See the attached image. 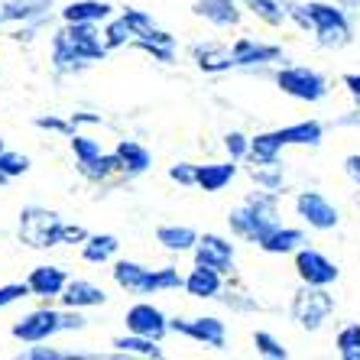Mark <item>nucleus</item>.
Masks as SVG:
<instances>
[{
    "label": "nucleus",
    "instance_id": "nucleus-1",
    "mask_svg": "<svg viewBox=\"0 0 360 360\" xmlns=\"http://www.w3.org/2000/svg\"><path fill=\"white\" fill-rule=\"evenodd\" d=\"M227 221H231V227H234V234L260 243L263 237L276 227V195H273V192L250 195L240 208L231 211V218H227Z\"/></svg>",
    "mask_w": 360,
    "mask_h": 360
},
{
    "label": "nucleus",
    "instance_id": "nucleus-2",
    "mask_svg": "<svg viewBox=\"0 0 360 360\" xmlns=\"http://www.w3.org/2000/svg\"><path fill=\"white\" fill-rule=\"evenodd\" d=\"M98 59H104V46H101V36L94 33V23H68V30L56 36V65L59 68Z\"/></svg>",
    "mask_w": 360,
    "mask_h": 360
},
{
    "label": "nucleus",
    "instance_id": "nucleus-3",
    "mask_svg": "<svg viewBox=\"0 0 360 360\" xmlns=\"http://www.w3.org/2000/svg\"><path fill=\"white\" fill-rule=\"evenodd\" d=\"M114 279L117 285L130 289V292H160V289H176V285H185V279L179 276V269L166 266V269H146L140 263L120 260L114 266Z\"/></svg>",
    "mask_w": 360,
    "mask_h": 360
},
{
    "label": "nucleus",
    "instance_id": "nucleus-4",
    "mask_svg": "<svg viewBox=\"0 0 360 360\" xmlns=\"http://www.w3.org/2000/svg\"><path fill=\"white\" fill-rule=\"evenodd\" d=\"M309 13V30L319 36L321 46L328 49H341L351 42V23L344 17V10L335 4H305Z\"/></svg>",
    "mask_w": 360,
    "mask_h": 360
},
{
    "label": "nucleus",
    "instance_id": "nucleus-5",
    "mask_svg": "<svg viewBox=\"0 0 360 360\" xmlns=\"http://www.w3.org/2000/svg\"><path fill=\"white\" fill-rule=\"evenodd\" d=\"M331 311H335V295L325 292V285L305 283V289H302L292 302V319L299 321L302 328H309V331H319Z\"/></svg>",
    "mask_w": 360,
    "mask_h": 360
},
{
    "label": "nucleus",
    "instance_id": "nucleus-6",
    "mask_svg": "<svg viewBox=\"0 0 360 360\" xmlns=\"http://www.w3.org/2000/svg\"><path fill=\"white\" fill-rule=\"evenodd\" d=\"M276 84L283 88L289 98H299V101H309V104H315V101H321L328 94V82L321 72H315V68H305V65H292V68H283L276 75Z\"/></svg>",
    "mask_w": 360,
    "mask_h": 360
},
{
    "label": "nucleus",
    "instance_id": "nucleus-7",
    "mask_svg": "<svg viewBox=\"0 0 360 360\" xmlns=\"http://www.w3.org/2000/svg\"><path fill=\"white\" fill-rule=\"evenodd\" d=\"M59 218L46 208H26L20 214V237L23 243L42 250V247H52V243H59Z\"/></svg>",
    "mask_w": 360,
    "mask_h": 360
},
{
    "label": "nucleus",
    "instance_id": "nucleus-8",
    "mask_svg": "<svg viewBox=\"0 0 360 360\" xmlns=\"http://www.w3.org/2000/svg\"><path fill=\"white\" fill-rule=\"evenodd\" d=\"M72 150H75V156H78L82 176H88V179H104V176H110L114 169H120L117 156H104L98 143L88 140V136H75V140H72Z\"/></svg>",
    "mask_w": 360,
    "mask_h": 360
},
{
    "label": "nucleus",
    "instance_id": "nucleus-9",
    "mask_svg": "<svg viewBox=\"0 0 360 360\" xmlns=\"http://www.w3.org/2000/svg\"><path fill=\"white\" fill-rule=\"evenodd\" d=\"M195 263L214 269V273H227V269H234V243L218 234H205L195 243Z\"/></svg>",
    "mask_w": 360,
    "mask_h": 360
},
{
    "label": "nucleus",
    "instance_id": "nucleus-10",
    "mask_svg": "<svg viewBox=\"0 0 360 360\" xmlns=\"http://www.w3.org/2000/svg\"><path fill=\"white\" fill-rule=\"evenodd\" d=\"M295 211H299V218H305L315 231H331V227H338V221H341L338 218V208L321 192H302L299 198H295Z\"/></svg>",
    "mask_w": 360,
    "mask_h": 360
},
{
    "label": "nucleus",
    "instance_id": "nucleus-11",
    "mask_svg": "<svg viewBox=\"0 0 360 360\" xmlns=\"http://www.w3.org/2000/svg\"><path fill=\"white\" fill-rule=\"evenodd\" d=\"M295 269H299L302 283H309V285H331L338 279V266L319 250L295 253Z\"/></svg>",
    "mask_w": 360,
    "mask_h": 360
},
{
    "label": "nucleus",
    "instance_id": "nucleus-12",
    "mask_svg": "<svg viewBox=\"0 0 360 360\" xmlns=\"http://www.w3.org/2000/svg\"><path fill=\"white\" fill-rule=\"evenodd\" d=\"M169 328L192 341L208 344V347H224V321L218 319H176L169 321Z\"/></svg>",
    "mask_w": 360,
    "mask_h": 360
},
{
    "label": "nucleus",
    "instance_id": "nucleus-13",
    "mask_svg": "<svg viewBox=\"0 0 360 360\" xmlns=\"http://www.w3.org/2000/svg\"><path fill=\"white\" fill-rule=\"evenodd\" d=\"M127 328L134 331V335H143V338H156L160 341L162 335H166V315H162L156 305H150V302H140V305H134V309L127 311Z\"/></svg>",
    "mask_w": 360,
    "mask_h": 360
},
{
    "label": "nucleus",
    "instance_id": "nucleus-14",
    "mask_svg": "<svg viewBox=\"0 0 360 360\" xmlns=\"http://www.w3.org/2000/svg\"><path fill=\"white\" fill-rule=\"evenodd\" d=\"M62 331V315L59 311H49V309H39L33 315H26L17 328H13V338L20 341H46L49 335Z\"/></svg>",
    "mask_w": 360,
    "mask_h": 360
},
{
    "label": "nucleus",
    "instance_id": "nucleus-15",
    "mask_svg": "<svg viewBox=\"0 0 360 360\" xmlns=\"http://www.w3.org/2000/svg\"><path fill=\"white\" fill-rule=\"evenodd\" d=\"M234 176H237L234 160L231 162H211V166H195V185H201L205 192H221Z\"/></svg>",
    "mask_w": 360,
    "mask_h": 360
},
{
    "label": "nucleus",
    "instance_id": "nucleus-16",
    "mask_svg": "<svg viewBox=\"0 0 360 360\" xmlns=\"http://www.w3.org/2000/svg\"><path fill=\"white\" fill-rule=\"evenodd\" d=\"M231 52H234V65H260V62H273L283 56L279 46H263L253 39H237Z\"/></svg>",
    "mask_w": 360,
    "mask_h": 360
},
{
    "label": "nucleus",
    "instance_id": "nucleus-17",
    "mask_svg": "<svg viewBox=\"0 0 360 360\" xmlns=\"http://www.w3.org/2000/svg\"><path fill=\"white\" fill-rule=\"evenodd\" d=\"M185 292L195 295V299H214V295L221 292V273L195 263V269L188 273V279H185Z\"/></svg>",
    "mask_w": 360,
    "mask_h": 360
},
{
    "label": "nucleus",
    "instance_id": "nucleus-18",
    "mask_svg": "<svg viewBox=\"0 0 360 360\" xmlns=\"http://www.w3.org/2000/svg\"><path fill=\"white\" fill-rule=\"evenodd\" d=\"M26 285H30L33 295H62V289H65V273H62L59 266H36L33 273H30V279H26Z\"/></svg>",
    "mask_w": 360,
    "mask_h": 360
},
{
    "label": "nucleus",
    "instance_id": "nucleus-19",
    "mask_svg": "<svg viewBox=\"0 0 360 360\" xmlns=\"http://www.w3.org/2000/svg\"><path fill=\"white\" fill-rule=\"evenodd\" d=\"M62 302H65L68 309H82V305H104L108 295H104V289H98L94 283L78 279V283H65V289H62Z\"/></svg>",
    "mask_w": 360,
    "mask_h": 360
},
{
    "label": "nucleus",
    "instance_id": "nucleus-20",
    "mask_svg": "<svg viewBox=\"0 0 360 360\" xmlns=\"http://www.w3.org/2000/svg\"><path fill=\"white\" fill-rule=\"evenodd\" d=\"M195 13L211 20L214 26H234L240 20V10L234 7V0H198Z\"/></svg>",
    "mask_w": 360,
    "mask_h": 360
},
{
    "label": "nucleus",
    "instance_id": "nucleus-21",
    "mask_svg": "<svg viewBox=\"0 0 360 360\" xmlns=\"http://www.w3.org/2000/svg\"><path fill=\"white\" fill-rule=\"evenodd\" d=\"M62 17L68 23H98V20L110 17V4H101V0H78V4H68L62 10Z\"/></svg>",
    "mask_w": 360,
    "mask_h": 360
},
{
    "label": "nucleus",
    "instance_id": "nucleus-22",
    "mask_svg": "<svg viewBox=\"0 0 360 360\" xmlns=\"http://www.w3.org/2000/svg\"><path fill=\"white\" fill-rule=\"evenodd\" d=\"M321 134H325V127H321L319 120H302V124L283 127L285 146H319Z\"/></svg>",
    "mask_w": 360,
    "mask_h": 360
},
{
    "label": "nucleus",
    "instance_id": "nucleus-23",
    "mask_svg": "<svg viewBox=\"0 0 360 360\" xmlns=\"http://www.w3.org/2000/svg\"><path fill=\"white\" fill-rule=\"evenodd\" d=\"M283 146H285L283 130H269V134H260L257 140H250V156L257 162H279Z\"/></svg>",
    "mask_w": 360,
    "mask_h": 360
},
{
    "label": "nucleus",
    "instance_id": "nucleus-24",
    "mask_svg": "<svg viewBox=\"0 0 360 360\" xmlns=\"http://www.w3.org/2000/svg\"><path fill=\"white\" fill-rule=\"evenodd\" d=\"M302 243V231H295V227H273L266 237L260 240V247L266 253H292L295 247Z\"/></svg>",
    "mask_w": 360,
    "mask_h": 360
},
{
    "label": "nucleus",
    "instance_id": "nucleus-25",
    "mask_svg": "<svg viewBox=\"0 0 360 360\" xmlns=\"http://www.w3.org/2000/svg\"><path fill=\"white\" fill-rule=\"evenodd\" d=\"M156 237H160V243L166 247V250H176V253L192 250L195 243H198V234H195L192 227H172V224H166V227H160V231H156Z\"/></svg>",
    "mask_w": 360,
    "mask_h": 360
},
{
    "label": "nucleus",
    "instance_id": "nucleus-26",
    "mask_svg": "<svg viewBox=\"0 0 360 360\" xmlns=\"http://www.w3.org/2000/svg\"><path fill=\"white\" fill-rule=\"evenodd\" d=\"M114 156L120 160V169H127V172H146V169H150V153L143 150L140 143H134V140L120 143Z\"/></svg>",
    "mask_w": 360,
    "mask_h": 360
},
{
    "label": "nucleus",
    "instance_id": "nucleus-27",
    "mask_svg": "<svg viewBox=\"0 0 360 360\" xmlns=\"http://www.w3.org/2000/svg\"><path fill=\"white\" fill-rule=\"evenodd\" d=\"M195 59L205 72H224V68L234 65V52L221 49V46H198L195 49Z\"/></svg>",
    "mask_w": 360,
    "mask_h": 360
},
{
    "label": "nucleus",
    "instance_id": "nucleus-28",
    "mask_svg": "<svg viewBox=\"0 0 360 360\" xmlns=\"http://www.w3.org/2000/svg\"><path fill=\"white\" fill-rule=\"evenodd\" d=\"M117 237H110V234H98V237H88L84 240V260L88 263H104V260H110L114 253H117Z\"/></svg>",
    "mask_w": 360,
    "mask_h": 360
},
{
    "label": "nucleus",
    "instance_id": "nucleus-29",
    "mask_svg": "<svg viewBox=\"0 0 360 360\" xmlns=\"http://www.w3.org/2000/svg\"><path fill=\"white\" fill-rule=\"evenodd\" d=\"M114 347H117L120 354H143V357H160L162 354L156 338H143V335H134V331H130V338H117Z\"/></svg>",
    "mask_w": 360,
    "mask_h": 360
},
{
    "label": "nucleus",
    "instance_id": "nucleus-30",
    "mask_svg": "<svg viewBox=\"0 0 360 360\" xmlns=\"http://www.w3.org/2000/svg\"><path fill=\"white\" fill-rule=\"evenodd\" d=\"M247 4H250V10L257 13V17L266 20V23H273V26H279L285 17H289V10H283L279 0H247Z\"/></svg>",
    "mask_w": 360,
    "mask_h": 360
},
{
    "label": "nucleus",
    "instance_id": "nucleus-31",
    "mask_svg": "<svg viewBox=\"0 0 360 360\" xmlns=\"http://www.w3.org/2000/svg\"><path fill=\"white\" fill-rule=\"evenodd\" d=\"M338 354L344 360H360V325H347L338 335Z\"/></svg>",
    "mask_w": 360,
    "mask_h": 360
},
{
    "label": "nucleus",
    "instance_id": "nucleus-32",
    "mask_svg": "<svg viewBox=\"0 0 360 360\" xmlns=\"http://www.w3.org/2000/svg\"><path fill=\"white\" fill-rule=\"evenodd\" d=\"M0 169H4V176H7V179H13V176H23L26 169H30V160H26L23 153L0 150Z\"/></svg>",
    "mask_w": 360,
    "mask_h": 360
},
{
    "label": "nucleus",
    "instance_id": "nucleus-33",
    "mask_svg": "<svg viewBox=\"0 0 360 360\" xmlns=\"http://www.w3.org/2000/svg\"><path fill=\"white\" fill-rule=\"evenodd\" d=\"M253 344H257V351H260L263 357H273V360H285V357H289V351H285V347L273 335H266V331H257V335H253Z\"/></svg>",
    "mask_w": 360,
    "mask_h": 360
},
{
    "label": "nucleus",
    "instance_id": "nucleus-34",
    "mask_svg": "<svg viewBox=\"0 0 360 360\" xmlns=\"http://www.w3.org/2000/svg\"><path fill=\"white\" fill-rule=\"evenodd\" d=\"M104 36H108V49H117V46H124V42L134 36V26L127 23V17H120L108 26V33Z\"/></svg>",
    "mask_w": 360,
    "mask_h": 360
},
{
    "label": "nucleus",
    "instance_id": "nucleus-35",
    "mask_svg": "<svg viewBox=\"0 0 360 360\" xmlns=\"http://www.w3.org/2000/svg\"><path fill=\"white\" fill-rule=\"evenodd\" d=\"M273 169H276V162H260V166L253 169V179H257L266 192H276L279 185H283V176H279V172H273Z\"/></svg>",
    "mask_w": 360,
    "mask_h": 360
},
{
    "label": "nucleus",
    "instance_id": "nucleus-36",
    "mask_svg": "<svg viewBox=\"0 0 360 360\" xmlns=\"http://www.w3.org/2000/svg\"><path fill=\"white\" fill-rule=\"evenodd\" d=\"M49 0H23V4H10L4 13H0V23L4 20H20V17H30V13H36V7H46Z\"/></svg>",
    "mask_w": 360,
    "mask_h": 360
},
{
    "label": "nucleus",
    "instance_id": "nucleus-37",
    "mask_svg": "<svg viewBox=\"0 0 360 360\" xmlns=\"http://www.w3.org/2000/svg\"><path fill=\"white\" fill-rule=\"evenodd\" d=\"M224 146H227V153H231V160H240V156H247L250 153V140L243 134H227L224 136Z\"/></svg>",
    "mask_w": 360,
    "mask_h": 360
},
{
    "label": "nucleus",
    "instance_id": "nucleus-38",
    "mask_svg": "<svg viewBox=\"0 0 360 360\" xmlns=\"http://www.w3.org/2000/svg\"><path fill=\"white\" fill-rule=\"evenodd\" d=\"M26 295H30V285H26V283L0 285V309H4V305H10V302H17V299H26Z\"/></svg>",
    "mask_w": 360,
    "mask_h": 360
},
{
    "label": "nucleus",
    "instance_id": "nucleus-39",
    "mask_svg": "<svg viewBox=\"0 0 360 360\" xmlns=\"http://www.w3.org/2000/svg\"><path fill=\"white\" fill-rule=\"evenodd\" d=\"M88 234H84V227L78 224H62L59 227V243H84Z\"/></svg>",
    "mask_w": 360,
    "mask_h": 360
},
{
    "label": "nucleus",
    "instance_id": "nucleus-40",
    "mask_svg": "<svg viewBox=\"0 0 360 360\" xmlns=\"http://www.w3.org/2000/svg\"><path fill=\"white\" fill-rule=\"evenodd\" d=\"M169 176L176 179V182H182V185H192L195 182V166H188V162H179V166L169 169Z\"/></svg>",
    "mask_w": 360,
    "mask_h": 360
},
{
    "label": "nucleus",
    "instance_id": "nucleus-41",
    "mask_svg": "<svg viewBox=\"0 0 360 360\" xmlns=\"http://www.w3.org/2000/svg\"><path fill=\"white\" fill-rule=\"evenodd\" d=\"M344 172L351 176L354 185H360V153H354V156H347V160H344Z\"/></svg>",
    "mask_w": 360,
    "mask_h": 360
},
{
    "label": "nucleus",
    "instance_id": "nucleus-42",
    "mask_svg": "<svg viewBox=\"0 0 360 360\" xmlns=\"http://www.w3.org/2000/svg\"><path fill=\"white\" fill-rule=\"evenodd\" d=\"M344 88H347V91H351L354 98L360 101V75H357V72H351V75H344Z\"/></svg>",
    "mask_w": 360,
    "mask_h": 360
},
{
    "label": "nucleus",
    "instance_id": "nucleus-43",
    "mask_svg": "<svg viewBox=\"0 0 360 360\" xmlns=\"http://www.w3.org/2000/svg\"><path fill=\"white\" fill-rule=\"evenodd\" d=\"M36 124H39V127H52V130H68L65 120H56V117H39Z\"/></svg>",
    "mask_w": 360,
    "mask_h": 360
},
{
    "label": "nucleus",
    "instance_id": "nucleus-44",
    "mask_svg": "<svg viewBox=\"0 0 360 360\" xmlns=\"http://www.w3.org/2000/svg\"><path fill=\"white\" fill-rule=\"evenodd\" d=\"M62 328H84V319L78 315V311L75 315H62Z\"/></svg>",
    "mask_w": 360,
    "mask_h": 360
},
{
    "label": "nucleus",
    "instance_id": "nucleus-45",
    "mask_svg": "<svg viewBox=\"0 0 360 360\" xmlns=\"http://www.w3.org/2000/svg\"><path fill=\"white\" fill-rule=\"evenodd\" d=\"M0 150H4V143H0ZM7 182V176H4V169H0V185Z\"/></svg>",
    "mask_w": 360,
    "mask_h": 360
}]
</instances>
